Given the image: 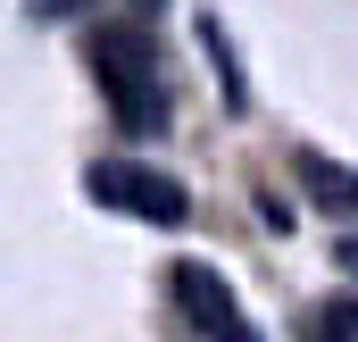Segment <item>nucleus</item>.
<instances>
[{
  "mask_svg": "<svg viewBox=\"0 0 358 342\" xmlns=\"http://www.w3.org/2000/svg\"><path fill=\"white\" fill-rule=\"evenodd\" d=\"M92 67H100V92L117 109L125 134H159L167 125V84H159V59L134 25H100L92 34Z\"/></svg>",
  "mask_w": 358,
  "mask_h": 342,
  "instance_id": "1",
  "label": "nucleus"
},
{
  "mask_svg": "<svg viewBox=\"0 0 358 342\" xmlns=\"http://www.w3.org/2000/svg\"><path fill=\"white\" fill-rule=\"evenodd\" d=\"M84 192L100 209H117V217H142V226H183V217H192L183 175L150 167V159H100V167L84 175Z\"/></svg>",
  "mask_w": 358,
  "mask_h": 342,
  "instance_id": "2",
  "label": "nucleus"
},
{
  "mask_svg": "<svg viewBox=\"0 0 358 342\" xmlns=\"http://www.w3.org/2000/svg\"><path fill=\"white\" fill-rule=\"evenodd\" d=\"M176 301H183V317L200 326V342H259L250 317H242V301H234V284L208 259H176Z\"/></svg>",
  "mask_w": 358,
  "mask_h": 342,
  "instance_id": "3",
  "label": "nucleus"
},
{
  "mask_svg": "<svg viewBox=\"0 0 358 342\" xmlns=\"http://www.w3.org/2000/svg\"><path fill=\"white\" fill-rule=\"evenodd\" d=\"M300 184H308V200H325V209H342V217H358V167H334V159L300 151Z\"/></svg>",
  "mask_w": 358,
  "mask_h": 342,
  "instance_id": "4",
  "label": "nucleus"
},
{
  "mask_svg": "<svg viewBox=\"0 0 358 342\" xmlns=\"http://www.w3.org/2000/svg\"><path fill=\"white\" fill-rule=\"evenodd\" d=\"M200 42L217 50V84H225V109H250V84H242V59H234V42H225V25H217V17H200Z\"/></svg>",
  "mask_w": 358,
  "mask_h": 342,
  "instance_id": "5",
  "label": "nucleus"
},
{
  "mask_svg": "<svg viewBox=\"0 0 358 342\" xmlns=\"http://www.w3.org/2000/svg\"><path fill=\"white\" fill-rule=\"evenodd\" d=\"M325 342H358V301H334L325 309Z\"/></svg>",
  "mask_w": 358,
  "mask_h": 342,
  "instance_id": "6",
  "label": "nucleus"
},
{
  "mask_svg": "<svg viewBox=\"0 0 358 342\" xmlns=\"http://www.w3.org/2000/svg\"><path fill=\"white\" fill-rule=\"evenodd\" d=\"M76 8H92V0H34V17H76Z\"/></svg>",
  "mask_w": 358,
  "mask_h": 342,
  "instance_id": "7",
  "label": "nucleus"
},
{
  "mask_svg": "<svg viewBox=\"0 0 358 342\" xmlns=\"http://www.w3.org/2000/svg\"><path fill=\"white\" fill-rule=\"evenodd\" d=\"M134 8H142V17H159V8H167V0H134Z\"/></svg>",
  "mask_w": 358,
  "mask_h": 342,
  "instance_id": "8",
  "label": "nucleus"
}]
</instances>
